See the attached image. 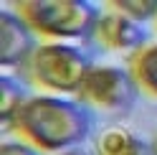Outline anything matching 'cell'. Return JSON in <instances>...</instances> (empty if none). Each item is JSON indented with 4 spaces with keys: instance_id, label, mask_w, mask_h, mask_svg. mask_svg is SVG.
<instances>
[{
    "instance_id": "6",
    "label": "cell",
    "mask_w": 157,
    "mask_h": 155,
    "mask_svg": "<svg viewBox=\"0 0 157 155\" xmlns=\"http://www.w3.org/2000/svg\"><path fill=\"white\" fill-rule=\"evenodd\" d=\"M94 38L99 41L104 48L112 51H129L137 54L140 48L147 46V31L142 23L127 18L124 13L114 10L106 5V13L99 15V23L94 28Z\"/></svg>"
},
{
    "instance_id": "5",
    "label": "cell",
    "mask_w": 157,
    "mask_h": 155,
    "mask_svg": "<svg viewBox=\"0 0 157 155\" xmlns=\"http://www.w3.org/2000/svg\"><path fill=\"white\" fill-rule=\"evenodd\" d=\"M38 36L13 8H3L0 13V64L3 69H25L36 54Z\"/></svg>"
},
{
    "instance_id": "10",
    "label": "cell",
    "mask_w": 157,
    "mask_h": 155,
    "mask_svg": "<svg viewBox=\"0 0 157 155\" xmlns=\"http://www.w3.org/2000/svg\"><path fill=\"white\" fill-rule=\"evenodd\" d=\"M109 8L124 13L137 23L157 21V0H114V3H109Z\"/></svg>"
},
{
    "instance_id": "11",
    "label": "cell",
    "mask_w": 157,
    "mask_h": 155,
    "mask_svg": "<svg viewBox=\"0 0 157 155\" xmlns=\"http://www.w3.org/2000/svg\"><path fill=\"white\" fill-rule=\"evenodd\" d=\"M0 155H46L41 153L38 148H33L31 142L25 140H3V145H0Z\"/></svg>"
},
{
    "instance_id": "9",
    "label": "cell",
    "mask_w": 157,
    "mask_h": 155,
    "mask_svg": "<svg viewBox=\"0 0 157 155\" xmlns=\"http://www.w3.org/2000/svg\"><path fill=\"white\" fill-rule=\"evenodd\" d=\"M28 97L23 89V84L10 74L0 76V120H3V127L10 130L13 122L18 117V112L23 109V104L28 102Z\"/></svg>"
},
{
    "instance_id": "1",
    "label": "cell",
    "mask_w": 157,
    "mask_h": 155,
    "mask_svg": "<svg viewBox=\"0 0 157 155\" xmlns=\"http://www.w3.org/2000/svg\"><path fill=\"white\" fill-rule=\"evenodd\" d=\"M91 109L76 97L31 94L10 132L46 155L68 153L91 137Z\"/></svg>"
},
{
    "instance_id": "8",
    "label": "cell",
    "mask_w": 157,
    "mask_h": 155,
    "mask_svg": "<svg viewBox=\"0 0 157 155\" xmlns=\"http://www.w3.org/2000/svg\"><path fill=\"white\" fill-rule=\"evenodd\" d=\"M129 71L137 86L157 99V41L147 43L144 48L129 56Z\"/></svg>"
},
{
    "instance_id": "7",
    "label": "cell",
    "mask_w": 157,
    "mask_h": 155,
    "mask_svg": "<svg viewBox=\"0 0 157 155\" xmlns=\"http://www.w3.org/2000/svg\"><path fill=\"white\" fill-rule=\"evenodd\" d=\"M96 155H152L140 135L124 127H109L96 137Z\"/></svg>"
},
{
    "instance_id": "2",
    "label": "cell",
    "mask_w": 157,
    "mask_h": 155,
    "mask_svg": "<svg viewBox=\"0 0 157 155\" xmlns=\"http://www.w3.org/2000/svg\"><path fill=\"white\" fill-rule=\"evenodd\" d=\"M91 59L76 43L43 41L25 66V79L43 94L78 97L86 76L91 71Z\"/></svg>"
},
{
    "instance_id": "3",
    "label": "cell",
    "mask_w": 157,
    "mask_h": 155,
    "mask_svg": "<svg viewBox=\"0 0 157 155\" xmlns=\"http://www.w3.org/2000/svg\"><path fill=\"white\" fill-rule=\"evenodd\" d=\"M13 10L33 28L38 38L63 43L94 36L101 15L96 5L86 0H21Z\"/></svg>"
},
{
    "instance_id": "4",
    "label": "cell",
    "mask_w": 157,
    "mask_h": 155,
    "mask_svg": "<svg viewBox=\"0 0 157 155\" xmlns=\"http://www.w3.org/2000/svg\"><path fill=\"white\" fill-rule=\"evenodd\" d=\"M137 81L129 69L109 64H94L76 99L96 109H127L134 104Z\"/></svg>"
}]
</instances>
